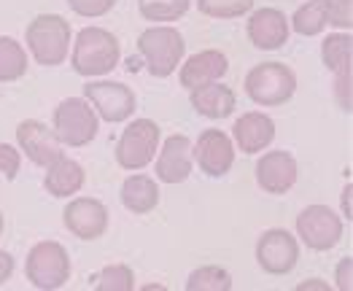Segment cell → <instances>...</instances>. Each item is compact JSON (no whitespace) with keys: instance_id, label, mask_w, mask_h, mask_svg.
Listing matches in <instances>:
<instances>
[{"instance_id":"6da1fadb","label":"cell","mask_w":353,"mask_h":291,"mask_svg":"<svg viewBox=\"0 0 353 291\" xmlns=\"http://www.w3.org/2000/svg\"><path fill=\"white\" fill-rule=\"evenodd\" d=\"M121 49L114 32L103 28H84L76 35L70 65L79 76H105L119 65Z\"/></svg>"},{"instance_id":"7a4b0ae2","label":"cell","mask_w":353,"mask_h":291,"mask_svg":"<svg viewBox=\"0 0 353 291\" xmlns=\"http://www.w3.org/2000/svg\"><path fill=\"white\" fill-rule=\"evenodd\" d=\"M30 52L38 65L54 68L68 59V46H70V25L59 14H41L28 25L25 32Z\"/></svg>"},{"instance_id":"3957f363","label":"cell","mask_w":353,"mask_h":291,"mask_svg":"<svg viewBox=\"0 0 353 291\" xmlns=\"http://www.w3.org/2000/svg\"><path fill=\"white\" fill-rule=\"evenodd\" d=\"M138 52L146 62L148 73L154 79H168L170 73H176V68L183 59L186 43L183 35L176 28H148L138 38Z\"/></svg>"},{"instance_id":"277c9868","label":"cell","mask_w":353,"mask_h":291,"mask_svg":"<svg viewBox=\"0 0 353 291\" xmlns=\"http://www.w3.org/2000/svg\"><path fill=\"white\" fill-rule=\"evenodd\" d=\"M296 89L294 70L283 62H262L248 70L245 92L256 106H283Z\"/></svg>"},{"instance_id":"5b68a950","label":"cell","mask_w":353,"mask_h":291,"mask_svg":"<svg viewBox=\"0 0 353 291\" xmlns=\"http://www.w3.org/2000/svg\"><path fill=\"white\" fill-rule=\"evenodd\" d=\"M25 275L35 289L54 291L65 286L70 278V257L54 240L35 243L30 248L28 262H25Z\"/></svg>"},{"instance_id":"8992f818","label":"cell","mask_w":353,"mask_h":291,"mask_svg":"<svg viewBox=\"0 0 353 291\" xmlns=\"http://www.w3.org/2000/svg\"><path fill=\"white\" fill-rule=\"evenodd\" d=\"M97 114L84 97H68L54 108V132L59 143L81 148L97 135Z\"/></svg>"},{"instance_id":"52a82bcc","label":"cell","mask_w":353,"mask_h":291,"mask_svg":"<svg viewBox=\"0 0 353 291\" xmlns=\"http://www.w3.org/2000/svg\"><path fill=\"white\" fill-rule=\"evenodd\" d=\"M159 148V127L151 119H135L119 138L117 162L124 170H141Z\"/></svg>"},{"instance_id":"ba28073f","label":"cell","mask_w":353,"mask_h":291,"mask_svg":"<svg viewBox=\"0 0 353 291\" xmlns=\"http://www.w3.org/2000/svg\"><path fill=\"white\" fill-rule=\"evenodd\" d=\"M296 234L302 243L313 251H329L343 237V221L340 216L326 205H307L296 216Z\"/></svg>"},{"instance_id":"9c48e42d","label":"cell","mask_w":353,"mask_h":291,"mask_svg":"<svg viewBox=\"0 0 353 291\" xmlns=\"http://www.w3.org/2000/svg\"><path fill=\"white\" fill-rule=\"evenodd\" d=\"M84 97L92 103V108L111 124L127 121L135 111L132 89L119 84V81H92L84 87Z\"/></svg>"},{"instance_id":"30bf717a","label":"cell","mask_w":353,"mask_h":291,"mask_svg":"<svg viewBox=\"0 0 353 291\" xmlns=\"http://www.w3.org/2000/svg\"><path fill=\"white\" fill-rule=\"evenodd\" d=\"M299 243L286 230H267L256 243V262L270 275H286L296 267Z\"/></svg>"},{"instance_id":"8fae6325","label":"cell","mask_w":353,"mask_h":291,"mask_svg":"<svg viewBox=\"0 0 353 291\" xmlns=\"http://www.w3.org/2000/svg\"><path fill=\"white\" fill-rule=\"evenodd\" d=\"M17 143L25 151L32 165L38 168H49L54 159L62 157L59 151V138L54 130H49L43 121L38 119H25L19 127H17Z\"/></svg>"},{"instance_id":"7c38bea8","label":"cell","mask_w":353,"mask_h":291,"mask_svg":"<svg viewBox=\"0 0 353 291\" xmlns=\"http://www.w3.org/2000/svg\"><path fill=\"white\" fill-rule=\"evenodd\" d=\"M192 154L197 159V168L210 178L227 175L235 165V146L221 130H205L197 138V146H192Z\"/></svg>"},{"instance_id":"4fadbf2b","label":"cell","mask_w":353,"mask_h":291,"mask_svg":"<svg viewBox=\"0 0 353 291\" xmlns=\"http://www.w3.org/2000/svg\"><path fill=\"white\" fill-rule=\"evenodd\" d=\"M62 219H65V227L81 240H97L108 230V208L92 197H79L68 203Z\"/></svg>"},{"instance_id":"5bb4252c","label":"cell","mask_w":353,"mask_h":291,"mask_svg":"<svg viewBox=\"0 0 353 291\" xmlns=\"http://www.w3.org/2000/svg\"><path fill=\"white\" fill-rule=\"evenodd\" d=\"M256 183L267 194H286L296 183V159L289 151H267L256 162Z\"/></svg>"},{"instance_id":"9a60e30c","label":"cell","mask_w":353,"mask_h":291,"mask_svg":"<svg viewBox=\"0 0 353 291\" xmlns=\"http://www.w3.org/2000/svg\"><path fill=\"white\" fill-rule=\"evenodd\" d=\"M192 159H194L192 141L186 135H170L157 157V165H154L157 178L162 183H183L192 175V165H194Z\"/></svg>"},{"instance_id":"2e32d148","label":"cell","mask_w":353,"mask_h":291,"mask_svg":"<svg viewBox=\"0 0 353 291\" xmlns=\"http://www.w3.org/2000/svg\"><path fill=\"white\" fill-rule=\"evenodd\" d=\"M248 38L256 49H281L289 38V19L278 8H259L248 19Z\"/></svg>"},{"instance_id":"e0dca14e","label":"cell","mask_w":353,"mask_h":291,"mask_svg":"<svg viewBox=\"0 0 353 291\" xmlns=\"http://www.w3.org/2000/svg\"><path fill=\"white\" fill-rule=\"evenodd\" d=\"M230 70V59L224 52H216V49H205V52H197L194 57L186 59V65L181 68L178 79H181V87L194 89L210 84V81H219L224 73Z\"/></svg>"},{"instance_id":"ac0fdd59","label":"cell","mask_w":353,"mask_h":291,"mask_svg":"<svg viewBox=\"0 0 353 291\" xmlns=\"http://www.w3.org/2000/svg\"><path fill=\"white\" fill-rule=\"evenodd\" d=\"M232 135H235V143L243 154H259L275 141V121L267 114L251 111V114H243L237 119Z\"/></svg>"},{"instance_id":"d6986e66","label":"cell","mask_w":353,"mask_h":291,"mask_svg":"<svg viewBox=\"0 0 353 291\" xmlns=\"http://www.w3.org/2000/svg\"><path fill=\"white\" fill-rule=\"evenodd\" d=\"M189 100H192V108L197 114H203L208 119H227L235 111V92L219 81H210L203 87L189 89Z\"/></svg>"},{"instance_id":"ffe728a7","label":"cell","mask_w":353,"mask_h":291,"mask_svg":"<svg viewBox=\"0 0 353 291\" xmlns=\"http://www.w3.org/2000/svg\"><path fill=\"white\" fill-rule=\"evenodd\" d=\"M43 186L52 197H70L84 186V168L68 157H59L46 168Z\"/></svg>"},{"instance_id":"44dd1931","label":"cell","mask_w":353,"mask_h":291,"mask_svg":"<svg viewBox=\"0 0 353 291\" xmlns=\"http://www.w3.org/2000/svg\"><path fill=\"white\" fill-rule=\"evenodd\" d=\"M159 203V186L154 183V178L148 175H130L121 183V205L130 213L143 216L148 210H154Z\"/></svg>"},{"instance_id":"7402d4cb","label":"cell","mask_w":353,"mask_h":291,"mask_svg":"<svg viewBox=\"0 0 353 291\" xmlns=\"http://www.w3.org/2000/svg\"><path fill=\"white\" fill-rule=\"evenodd\" d=\"M351 49H353L351 32H334V35H326L324 46H321V57H324V65L334 73V76L351 70Z\"/></svg>"},{"instance_id":"603a6c76","label":"cell","mask_w":353,"mask_h":291,"mask_svg":"<svg viewBox=\"0 0 353 291\" xmlns=\"http://www.w3.org/2000/svg\"><path fill=\"white\" fill-rule=\"evenodd\" d=\"M28 70V54L19 41L0 35V81H17Z\"/></svg>"},{"instance_id":"cb8c5ba5","label":"cell","mask_w":353,"mask_h":291,"mask_svg":"<svg viewBox=\"0 0 353 291\" xmlns=\"http://www.w3.org/2000/svg\"><path fill=\"white\" fill-rule=\"evenodd\" d=\"M326 6L329 0H310L305 6H299L294 11V19H292V28L305 35V38H313L326 28Z\"/></svg>"},{"instance_id":"d4e9b609","label":"cell","mask_w":353,"mask_h":291,"mask_svg":"<svg viewBox=\"0 0 353 291\" xmlns=\"http://www.w3.org/2000/svg\"><path fill=\"white\" fill-rule=\"evenodd\" d=\"M192 0H138L141 17L148 22H176L189 11Z\"/></svg>"},{"instance_id":"484cf974","label":"cell","mask_w":353,"mask_h":291,"mask_svg":"<svg viewBox=\"0 0 353 291\" xmlns=\"http://www.w3.org/2000/svg\"><path fill=\"white\" fill-rule=\"evenodd\" d=\"M232 289V275L224 267H200L189 275L186 291H230Z\"/></svg>"},{"instance_id":"4316f807","label":"cell","mask_w":353,"mask_h":291,"mask_svg":"<svg viewBox=\"0 0 353 291\" xmlns=\"http://www.w3.org/2000/svg\"><path fill=\"white\" fill-rule=\"evenodd\" d=\"M94 289L97 291H132L135 289V275L127 264H108L103 267L94 278Z\"/></svg>"},{"instance_id":"83f0119b","label":"cell","mask_w":353,"mask_h":291,"mask_svg":"<svg viewBox=\"0 0 353 291\" xmlns=\"http://www.w3.org/2000/svg\"><path fill=\"white\" fill-rule=\"evenodd\" d=\"M197 8L213 19H235L254 8V0H197Z\"/></svg>"},{"instance_id":"f1b7e54d","label":"cell","mask_w":353,"mask_h":291,"mask_svg":"<svg viewBox=\"0 0 353 291\" xmlns=\"http://www.w3.org/2000/svg\"><path fill=\"white\" fill-rule=\"evenodd\" d=\"M351 6L353 0H329V6H326V25H334V28L351 32V25H353Z\"/></svg>"},{"instance_id":"f546056e","label":"cell","mask_w":353,"mask_h":291,"mask_svg":"<svg viewBox=\"0 0 353 291\" xmlns=\"http://www.w3.org/2000/svg\"><path fill=\"white\" fill-rule=\"evenodd\" d=\"M68 3H70V8H73L79 17H89V19L105 17V14L117 6V0H68Z\"/></svg>"},{"instance_id":"4dcf8cb0","label":"cell","mask_w":353,"mask_h":291,"mask_svg":"<svg viewBox=\"0 0 353 291\" xmlns=\"http://www.w3.org/2000/svg\"><path fill=\"white\" fill-rule=\"evenodd\" d=\"M19 165H22V154L8 143H0V173L6 175L8 181H14L19 173Z\"/></svg>"},{"instance_id":"1f68e13d","label":"cell","mask_w":353,"mask_h":291,"mask_svg":"<svg viewBox=\"0 0 353 291\" xmlns=\"http://www.w3.org/2000/svg\"><path fill=\"white\" fill-rule=\"evenodd\" d=\"M351 267H353L351 257H345L343 262L337 264V289L340 291H351Z\"/></svg>"},{"instance_id":"d6a6232c","label":"cell","mask_w":353,"mask_h":291,"mask_svg":"<svg viewBox=\"0 0 353 291\" xmlns=\"http://www.w3.org/2000/svg\"><path fill=\"white\" fill-rule=\"evenodd\" d=\"M11 272H14V257L6 254V251H0V286L11 278Z\"/></svg>"},{"instance_id":"836d02e7","label":"cell","mask_w":353,"mask_h":291,"mask_svg":"<svg viewBox=\"0 0 353 291\" xmlns=\"http://www.w3.org/2000/svg\"><path fill=\"white\" fill-rule=\"evenodd\" d=\"M351 192H353V186H351V181L345 183V189H343V216H348V221H351Z\"/></svg>"},{"instance_id":"e575fe53","label":"cell","mask_w":353,"mask_h":291,"mask_svg":"<svg viewBox=\"0 0 353 291\" xmlns=\"http://www.w3.org/2000/svg\"><path fill=\"white\" fill-rule=\"evenodd\" d=\"M305 289H326V283H319V281H310V283H302V286H299V291H305Z\"/></svg>"},{"instance_id":"d590c367","label":"cell","mask_w":353,"mask_h":291,"mask_svg":"<svg viewBox=\"0 0 353 291\" xmlns=\"http://www.w3.org/2000/svg\"><path fill=\"white\" fill-rule=\"evenodd\" d=\"M0 234H3V213H0Z\"/></svg>"}]
</instances>
